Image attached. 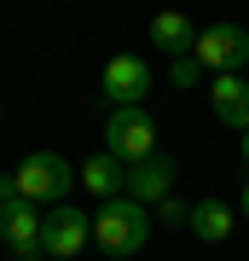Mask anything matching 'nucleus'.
I'll return each mask as SVG.
<instances>
[{"instance_id": "obj_1", "label": "nucleus", "mask_w": 249, "mask_h": 261, "mask_svg": "<svg viewBox=\"0 0 249 261\" xmlns=\"http://www.w3.org/2000/svg\"><path fill=\"white\" fill-rule=\"evenodd\" d=\"M75 186H81V168H75L64 151H29V157L18 163V192H23V203L58 209V203H70Z\"/></svg>"}, {"instance_id": "obj_2", "label": "nucleus", "mask_w": 249, "mask_h": 261, "mask_svg": "<svg viewBox=\"0 0 249 261\" xmlns=\"http://www.w3.org/2000/svg\"><path fill=\"white\" fill-rule=\"evenodd\" d=\"M151 209L133 203V197H116V203L99 209V221H93V244H99L104 255H139L151 244Z\"/></svg>"}, {"instance_id": "obj_3", "label": "nucleus", "mask_w": 249, "mask_h": 261, "mask_svg": "<svg viewBox=\"0 0 249 261\" xmlns=\"http://www.w3.org/2000/svg\"><path fill=\"white\" fill-rule=\"evenodd\" d=\"M104 151L122 163V168H139L157 157V122H151L145 105H133V111H110L104 122Z\"/></svg>"}, {"instance_id": "obj_4", "label": "nucleus", "mask_w": 249, "mask_h": 261, "mask_svg": "<svg viewBox=\"0 0 249 261\" xmlns=\"http://www.w3.org/2000/svg\"><path fill=\"white\" fill-rule=\"evenodd\" d=\"M197 64H203L209 75H243V64H249V29H238V23H209L203 35H197Z\"/></svg>"}, {"instance_id": "obj_5", "label": "nucleus", "mask_w": 249, "mask_h": 261, "mask_svg": "<svg viewBox=\"0 0 249 261\" xmlns=\"http://www.w3.org/2000/svg\"><path fill=\"white\" fill-rule=\"evenodd\" d=\"M145 93H157V75L139 53H122L104 64V99H110V111H133V105H145Z\"/></svg>"}, {"instance_id": "obj_6", "label": "nucleus", "mask_w": 249, "mask_h": 261, "mask_svg": "<svg viewBox=\"0 0 249 261\" xmlns=\"http://www.w3.org/2000/svg\"><path fill=\"white\" fill-rule=\"evenodd\" d=\"M93 244V221L75 203H58V209H46V232H41V250L46 261H75Z\"/></svg>"}, {"instance_id": "obj_7", "label": "nucleus", "mask_w": 249, "mask_h": 261, "mask_svg": "<svg viewBox=\"0 0 249 261\" xmlns=\"http://www.w3.org/2000/svg\"><path fill=\"white\" fill-rule=\"evenodd\" d=\"M41 232H46V215H35V203H18V209L0 215V244H6L12 261H35V255H46V250H41Z\"/></svg>"}, {"instance_id": "obj_8", "label": "nucleus", "mask_w": 249, "mask_h": 261, "mask_svg": "<svg viewBox=\"0 0 249 261\" xmlns=\"http://www.w3.org/2000/svg\"><path fill=\"white\" fill-rule=\"evenodd\" d=\"M209 105H214V122L249 134V75H214L209 82Z\"/></svg>"}, {"instance_id": "obj_9", "label": "nucleus", "mask_w": 249, "mask_h": 261, "mask_svg": "<svg viewBox=\"0 0 249 261\" xmlns=\"http://www.w3.org/2000/svg\"><path fill=\"white\" fill-rule=\"evenodd\" d=\"M128 197L133 203H162V197H174V157H151V163H139V168H128Z\"/></svg>"}, {"instance_id": "obj_10", "label": "nucleus", "mask_w": 249, "mask_h": 261, "mask_svg": "<svg viewBox=\"0 0 249 261\" xmlns=\"http://www.w3.org/2000/svg\"><path fill=\"white\" fill-rule=\"evenodd\" d=\"M81 192H93L99 203H116V197H128V168H122L110 151H93L81 163Z\"/></svg>"}, {"instance_id": "obj_11", "label": "nucleus", "mask_w": 249, "mask_h": 261, "mask_svg": "<svg viewBox=\"0 0 249 261\" xmlns=\"http://www.w3.org/2000/svg\"><path fill=\"white\" fill-rule=\"evenodd\" d=\"M197 35H203V29L185 18V12H157V18H151V41H157V53H168V58H191Z\"/></svg>"}, {"instance_id": "obj_12", "label": "nucleus", "mask_w": 249, "mask_h": 261, "mask_svg": "<svg viewBox=\"0 0 249 261\" xmlns=\"http://www.w3.org/2000/svg\"><path fill=\"white\" fill-rule=\"evenodd\" d=\"M232 226H238V209H232V203H220V197H197V203H191V232L203 244H226Z\"/></svg>"}, {"instance_id": "obj_13", "label": "nucleus", "mask_w": 249, "mask_h": 261, "mask_svg": "<svg viewBox=\"0 0 249 261\" xmlns=\"http://www.w3.org/2000/svg\"><path fill=\"white\" fill-rule=\"evenodd\" d=\"M168 82L174 87H197L203 82V64H197V58H174V64H168Z\"/></svg>"}, {"instance_id": "obj_14", "label": "nucleus", "mask_w": 249, "mask_h": 261, "mask_svg": "<svg viewBox=\"0 0 249 261\" xmlns=\"http://www.w3.org/2000/svg\"><path fill=\"white\" fill-rule=\"evenodd\" d=\"M157 221H162V226H191V203H180V197H162V203H157Z\"/></svg>"}, {"instance_id": "obj_15", "label": "nucleus", "mask_w": 249, "mask_h": 261, "mask_svg": "<svg viewBox=\"0 0 249 261\" xmlns=\"http://www.w3.org/2000/svg\"><path fill=\"white\" fill-rule=\"evenodd\" d=\"M23 203V192H18V174H0V215L6 209H18Z\"/></svg>"}, {"instance_id": "obj_16", "label": "nucleus", "mask_w": 249, "mask_h": 261, "mask_svg": "<svg viewBox=\"0 0 249 261\" xmlns=\"http://www.w3.org/2000/svg\"><path fill=\"white\" fill-rule=\"evenodd\" d=\"M238 151H243V168H249V134H243V140H238Z\"/></svg>"}, {"instance_id": "obj_17", "label": "nucleus", "mask_w": 249, "mask_h": 261, "mask_svg": "<svg viewBox=\"0 0 249 261\" xmlns=\"http://www.w3.org/2000/svg\"><path fill=\"white\" fill-rule=\"evenodd\" d=\"M238 209H243V215H249V186H243V197H238Z\"/></svg>"}, {"instance_id": "obj_18", "label": "nucleus", "mask_w": 249, "mask_h": 261, "mask_svg": "<svg viewBox=\"0 0 249 261\" xmlns=\"http://www.w3.org/2000/svg\"><path fill=\"white\" fill-rule=\"evenodd\" d=\"M0 111H6V105H0Z\"/></svg>"}]
</instances>
